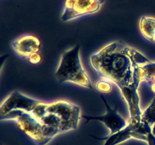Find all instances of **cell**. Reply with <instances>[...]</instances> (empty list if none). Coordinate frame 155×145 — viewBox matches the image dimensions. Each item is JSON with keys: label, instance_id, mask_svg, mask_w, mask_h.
<instances>
[{"label": "cell", "instance_id": "6", "mask_svg": "<svg viewBox=\"0 0 155 145\" xmlns=\"http://www.w3.org/2000/svg\"><path fill=\"white\" fill-rule=\"evenodd\" d=\"M104 0H65L61 20L64 22L98 11Z\"/></svg>", "mask_w": 155, "mask_h": 145}, {"label": "cell", "instance_id": "3", "mask_svg": "<svg viewBox=\"0 0 155 145\" xmlns=\"http://www.w3.org/2000/svg\"><path fill=\"white\" fill-rule=\"evenodd\" d=\"M80 45H77L62 54L55 72V77L61 83L71 82L82 87L92 89V83L80 60Z\"/></svg>", "mask_w": 155, "mask_h": 145}, {"label": "cell", "instance_id": "8", "mask_svg": "<svg viewBox=\"0 0 155 145\" xmlns=\"http://www.w3.org/2000/svg\"><path fill=\"white\" fill-rule=\"evenodd\" d=\"M101 100L104 103V105L106 107V113L102 116H83V119L86 120V122L89 121L96 120L99 122H103L105 125V126L110 130V134H114L124 129L128 124V121L125 120L120 115L118 114L117 107L111 108L109 105L108 103L105 100V98L103 97V95H100Z\"/></svg>", "mask_w": 155, "mask_h": 145}, {"label": "cell", "instance_id": "10", "mask_svg": "<svg viewBox=\"0 0 155 145\" xmlns=\"http://www.w3.org/2000/svg\"><path fill=\"white\" fill-rule=\"evenodd\" d=\"M141 33L146 39L153 41L155 36V18L143 16L139 22Z\"/></svg>", "mask_w": 155, "mask_h": 145}, {"label": "cell", "instance_id": "13", "mask_svg": "<svg viewBox=\"0 0 155 145\" xmlns=\"http://www.w3.org/2000/svg\"><path fill=\"white\" fill-rule=\"evenodd\" d=\"M96 89L97 90L103 93H109L111 91L112 85L108 80L101 79L96 83Z\"/></svg>", "mask_w": 155, "mask_h": 145}, {"label": "cell", "instance_id": "9", "mask_svg": "<svg viewBox=\"0 0 155 145\" xmlns=\"http://www.w3.org/2000/svg\"><path fill=\"white\" fill-rule=\"evenodd\" d=\"M12 45L18 55L28 59L39 51L40 42L35 36H25L12 42Z\"/></svg>", "mask_w": 155, "mask_h": 145}, {"label": "cell", "instance_id": "1", "mask_svg": "<svg viewBox=\"0 0 155 145\" xmlns=\"http://www.w3.org/2000/svg\"><path fill=\"white\" fill-rule=\"evenodd\" d=\"M91 64L98 75L119 87L121 92L143 81L142 66L151 60L135 48L114 42L92 54Z\"/></svg>", "mask_w": 155, "mask_h": 145}, {"label": "cell", "instance_id": "5", "mask_svg": "<svg viewBox=\"0 0 155 145\" xmlns=\"http://www.w3.org/2000/svg\"><path fill=\"white\" fill-rule=\"evenodd\" d=\"M151 133V127L141 119L129 118L127 126L118 132L109 134L103 137H95L98 140H104V145H117L131 138L148 141V134Z\"/></svg>", "mask_w": 155, "mask_h": 145}, {"label": "cell", "instance_id": "16", "mask_svg": "<svg viewBox=\"0 0 155 145\" xmlns=\"http://www.w3.org/2000/svg\"><path fill=\"white\" fill-rule=\"evenodd\" d=\"M150 88H151V91H152V92H154V93L155 94V83L154 84L151 85V86H150Z\"/></svg>", "mask_w": 155, "mask_h": 145}, {"label": "cell", "instance_id": "11", "mask_svg": "<svg viewBox=\"0 0 155 145\" xmlns=\"http://www.w3.org/2000/svg\"><path fill=\"white\" fill-rule=\"evenodd\" d=\"M143 81L150 86L155 83V63L150 61L142 66Z\"/></svg>", "mask_w": 155, "mask_h": 145}, {"label": "cell", "instance_id": "15", "mask_svg": "<svg viewBox=\"0 0 155 145\" xmlns=\"http://www.w3.org/2000/svg\"><path fill=\"white\" fill-rule=\"evenodd\" d=\"M148 141L147 143L148 145H155V136L152 134V132L148 134Z\"/></svg>", "mask_w": 155, "mask_h": 145}, {"label": "cell", "instance_id": "7", "mask_svg": "<svg viewBox=\"0 0 155 145\" xmlns=\"http://www.w3.org/2000/svg\"><path fill=\"white\" fill-rule=\"evenodd\" d=\"M41 102L42 101L30 98L18 91H15L1 105L0 116H5L14 110H24L31 113Z\"/></svg>", "mask_w": 155, "mask_h": 145}, {"label": "cell", "instance_id": "2", "mask_svg": "<svg viewBox=\"0 0 155 145\" xmlns=\"http://www.w3.org/2000/svg\"><path fill=\"white\" fill-rule=\"evenodd\" d=\"M31 114L43 125L63 133L77 129L80 119V108L66 101L50 104L41 102Z\"/></svg>", "mask_w": 155, "mask_h": 145}, {"label": "cell", "instance_id": "12", "mask_svg": "<svg viewBox=\"0 0 155 145\" xmlns=\"http://www.w3.org/2000/svg\"><path fill=\"white\" fill-rule=\"evenodd\" d=\"M141 120L151 127L155 124V97L150 105L142 112Z\"/></svg>", "mask_w": 155, "mask_h": 145}, {"label": "cell", "instance_id": "18", "mask_svg": "<svg viewBox=\"0 0 155 145\" xmlns=\"http://www.w3.org/2000/svg\"><path fill=\"white\" fill-rule=\"evenodd\" d=\"M153 42H155V36L154 37V39H153Z\"/></svg>", "mask_w": 155, "mask_h": 145}, {"label": "cell", "instance_id": "4", "mask_svg": "<svg viewBox=\"0 0 155 145\" xmlns=\"http://www.w3.org/2000/svg\"><path fill=\"white\" fill-rule=\"evenodd\" d=\"M0 119L15 120L18 127L38 145H46L54 136L60 134L58 131L43 125L33 114L24 110H14L0 116Z\"/></svg>", "mask_w": 155, "mask_h": 145}, {"label": "cell", "instance_id": "14", "mask_svg": "<svg viewBox=\"0 0 155 145\" xmlns=\"http://www.w3.org/2000/svg\"><path fill=\"white\" fill-rule=\"evenodd\" d=\"M27 60H28L29 62H30L31 63L36 64V63H38L41 60V56L40 54L36 53V54H33V55H32L31 57H29V58L27 59Z\"/></svg>", "mask_w": 155, "mask_h": 145}, {"label": "cell", "instance_id": "17", "mask_svg": "<svg viewBox=\"0 0 155 145\" xmlns=\"http://www.w3.org/2000/svg\"><path fill=\"white\" fill-rule=\"evenodd\" d=\"M151 132H152V134L155 136V124L151 127Z\"/></svg>", "mask_w": 155, "mask_h": 145}]
</instances>
